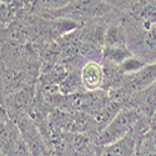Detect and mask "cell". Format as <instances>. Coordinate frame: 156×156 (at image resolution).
Here are the masks:
<instances>
[{"instance_id": "1", "label": "cell", "mask_w": 156, "mask_h": 156, "mask_svg": "<svg viewBox=\"0 0 156 156\" xmlns=\"http://www.w3.org/2000/svg\"><path fill=\"white\" fill-rule=\"evenodd\" d=\"M121 25L126 33V43L133 55L139 56L146 64L156 62V24H150L142 19L126 16L121 19Z\"/></svg>"}, {"instance_id": "2", "label": "cell", "mask_w": 156, "mask_h": 156, "mask_svg": "<svg viewBox=\"0 0 156 156\" xmlns=\"http://www.w3.org/2000/svg\"><path fill=\"white\" fill-rule=\"evenodd\" d=\"M139 119L140 115L135 109H122L106 127L101 130L95 139V144L99 147H105L124 139L133 131Z\"/></svg>"}, {"instance_id": "3", "label": "cell", "mask_w": 156, "mask_h": 156, "mask_svg": "<svg viewBox=\"0 0 156 156\" xmlns=\"http://www.w3.org/2000/svg\"><path fill=\"white\" fill-rule=\"evenodd\" d=\"M53 11L56 12L58 18H69L79 23L77 20L106 15L111 11V6L108 2H69L61 9Z\"/></svg>"}, {"instance_id": "4", "label": "cell", "mask_w": 156, "mask_h": 156, "mask_svg": "<svg viewBox=\"0 0 156 156\" xmlns=\"http://www.w3.org/2000/svg\"><path fill=\"white\" fill-rule=\"evenodd\" d=\"M81 81L85 91H98L104 84V66L98 61H86L81 69Z\"/></svg>"}, {"instance_id": "5", "label": "cell", "mask_w": 156, "mask_h": 156, "mask_svg": "<svg viewBox=\"0 0 156 156\" xmlns=\"http://www.w3.org/2000/svg\"><path fill=\"white\" fill-rule=\"evenodd\" d=\"M127 46L126 43V33L121 23L111 24L106 29L104 48H122Z\"/></svg>"}, {"instance_id": "6", "label": "cell", "mask_w": 156, "mask_h": 156, "mask_svg": "<svg viewBox=\"0 0 156 156\" xmlns=\"http://www.w3.org/2000/svg\"><path fill=\"white\" fill-rule=\"evenodd\" d=\"M59 90L64 96L85 91L81 81V70H70L66 79L59 85Z\"/></svg>"}, {"instance_id": "7", "label": "cell", "mask_w": 156, "mask_h": 156, "mask_svg": "<svg viewBox=\"0 0 156 156\" xmlns=\"http://www.w3.org/2000/svg\"><path fill=\"white\" fill-rule=\"evenodd\" d=\"M146 65V62L139 56L133 55L131 58H129L127 60H125L122 64L119 65V69L124 75H134L136 73H139L142 68Z\"/></svg>"}, {"instance_id": "8", "label": "cell", "mask_w": 156, "mask_h": 156, "mask_svg": "<svg viewBox=\"0 0 156 156\" xmlns=\"http://www.w3.org/2000/svg\"><path fill=\"white\" fill-rule=\"evenodd\" d=\"M8 156H31V154H30L27 144H25L23 136H20L15 141V144L12 145V147L10 149Z\"/></svg>"}, {"instance_id": "9", "label": "cell", "mask_w": 156, "mask_h": 156, "mask_svg": "<svg viewBox=\"0 0 156 156\" xmlns=\"http://www.w3.org/2000/svg\"><path fill=\"white\" fill-rule=\"evenodd\" d=\"M145 156H156V150H152V151H150V152H147Z\"/></svg>"}]
</instances>
